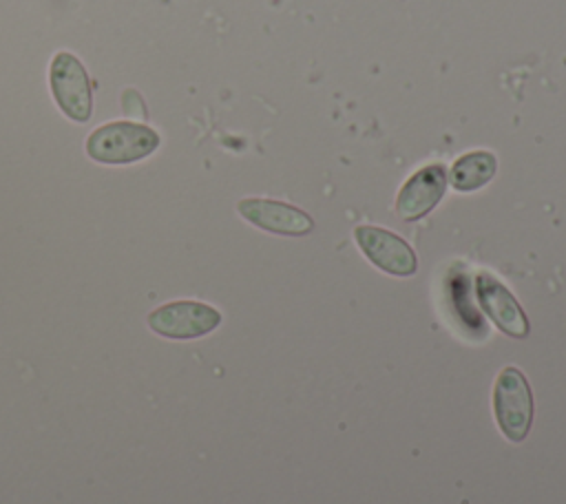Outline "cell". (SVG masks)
<instances>
[{"label":"cell","instance_id":"6da1fadb","mask_svg":"<svg viewBox=\"0 0 566 504\" xmlns=\"http://www.w3.org/2000/svg\"><path fill=\"white\" fill-rule=\"evenodd\" d=\"M159 135L146 124L108 122L86 137L84 150L97 164L124 166L153 155L159 148Z\"/></svg>","mask_w":566,"mask_h":504},{"label":"cell","instance_id":"7a4b0ae2","mask_svg":"<svg viewBox=\"0 0 566 504\" xmlns=\"http://www.w3.org/2000/svg\"><path fill=\"white\" fill-rule=\"evenodd\" d=\"M493 416L502 435L522 442L533 424V391L517 367H504L493 385Z\"/></svg>","mask_w":566,"mask_h":504},{"label":"cell","instance_id":"3957f363","mask_svg":"<svg viewBox=\"0 0 566 504\" xmlns=\"http://www.w3.org/2000/svg\"><path fill=\"white\" fill-rule=\"evenodd\" d=\"M49 88L57 108L77 124L93 115V91L84 64L69 51L53 55L49 66Z\"/></svg>","mask_w":566,"mask_h":504},{"label":"cell","instance_id":"277c9868","mask_svg":"<svg viewBox=\"0 0 566 504\" xmlns=\"http://www.w3.org/2000/svg\"><path fill=\"white\" fill-rule=\"evenodd\" d=\"M146 323L164 338L192 340L214 332L221 325V312L201 301H170L155 307Z\"/></svg>","mask_w":566,"mask_h":504},{"label":"cell","instance_id":"5b68a950","mask_svg":"<svg viewBox=\"0 0 566 504\" xmlns=\"http://www.w3.org/2000/svg\"><path fill=\"white\" fill-rule=\"evenodd\" d=\"M354 239L360 252L369 259L371 265L391 274V276H411L418 270V256L411 245L398 234L376 228V225H358L354 230Z\"/></svg>","mask_w":566,"mask_h":504},{"label":"cell","instance_id":"8992f818","mask_svg":"<svg viewBox=\"0 0 566 504\" xmlns=\"http://www.w3.org/2000/svg\"><path fill=\"white\" fill-rule=\"evenodd\" d=\"M475 294L484 314L495 323L500 332L511 338H526L531 332L528 318L517 298L493 274L480 272L475 276Z\"/></svg>","mask_w":566,"mask_h":504},{"label":"cell","instance_id":"52a82bcc","mask_svg":"<svg viewBox=\"0 0 566 504\" xmlns=\"http://www.w3.org/2000/svg\"><path fill=\"white\" fill-rule=\"evenodd\" d=\"M447 190V168L442 164H429L416 170L396 197V214L402 221H418L429 214Z\"/></svg>","mask_w":566,"mask_h":504},{"label":"cell","instance_id":"ba28073f","mask_svg":"<svg viewBox=\"0 0 566 504\" xmlns=\"http://www.w3.org/2000/svg\"><path fill=\"white\" fill-rule=\"evenodd\" d=\"M237 210L248 223L272 234L303 237V234H310L314 228V221L310 214L283 201L250 197V199H241L237 203Z\"/></svg>","mask_w":566,"mask_h":504},{"label":"cell","instance_id":"9c48e42d","mask_svg":"<svg viewBox=\"0 0 566 504\" xmlns=\"http://www.w3.org/2000/svg\"><path fill=\"white\" fill-rule=\"evenodd\" d=\"M497 170V159L489 150H471L460 155L451 166V186L458 192H473L486 186Z\"/></svg>","mask_w":566,"mask_h":504}]
</instances>
